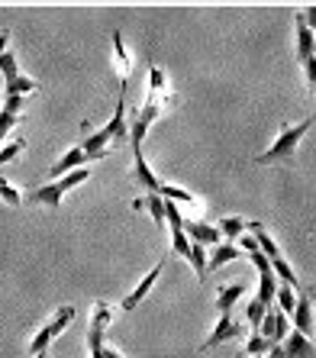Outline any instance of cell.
I'll return each mask as SVG.
<instances>
[{"label":"cell","mask_w":316,"mask_h":358,"mask_svg":"<svg viewBox=\"0 0 316 358\" xmlns=\"http://www.w3.org/2000/svg\"><path fill=\"white\" fill-rule=\"evenodd\" d=\"M165 71L158 65H152V78H149V94H145V103H142L139 113H133L129 120V142H133V149H142V139L149 133V126L161 117V110H165Z\"/></svg>","instance_id":"6da1fadb"},{"label":"cell","mask_w":316,"mask_h":358,"mask_svg":"<svg viewBox=\"0 0 316 358\" xmlns=\"http://www.w3.org/2000/svg\"><path fill=\"white\" fill-rule=\"evenodd\" d=\"M0 75H3V110H10V113H20V117H23L26 94H36V91H39V84L20 71L17 55H13L10 49L0 55Z\"/></svg>","instance_id":"7a4b0ae2"},{"label":"cell","mask_w":316,"mask_h":358,"mask_svg":"<svg viewBox=\"0 0 316 358\" xmlns=\"http://www.w3.org/2000/svg\"><path fill=\"white\" fill-rule=\"evenodd\" d=\"M123 139H129V120H126V87H120V100H117V110H113V120H110L103 129H97V133L84 136L81 149L87 152V155H94V159H103L110 142H123Z\"/></svg>","instance_id":"3957f363"},{"label":"cell","mask_w":316,"mask_h":358,"mask_svg":"<svg viewBox=\"0 0 316 358\" xmlns=\"http://www.w3.org/2000/svg\"><path fill=\"white\" fill-rule=\"evenodd\" d=\"M91 178V171L87 168H78V171H71V175L59 178V181H52V184H42V187H29V191L23 194V203H36V207H59L62 197H65L68 191H75L78 184H84Z\"/></svg>","instance_id":"277c9868"},{"label":"cell","mask_w":316,"mask_h":358,"mask_svg":"<svg viewBox=\"0 0 316 358\" xmlns=\"http://www.w3.org/2000/svg\"><path fill=\"white\" fill-rule=\"evenodd\" d=\"M310 126H313V117H307V120H300V123L287 126V129H284V133L275 139V145L258 155L255 165H287V162L294 159V149H297V142L307 136Z\"/></svg>","instance_id":"5b68a950"},{"label":"cell","mask_w":316,"mask_h":358,"mask_svg":"<svg viewBox=\"0 0 316 358\" xmlns=\"http://www.w3.org/2000/svg\"><path fill=\"white\" fill-rule=\"evenodd\" d=\"M245 229H249V233L255 236L258 249L265 252V259L271 262V268H275V275L281 278V281L287 284V287H294V291L300 294V278L294 275V268L287 265V259H284V255H281V249H278V245H275V239H271V236L265 233V226H261V223H245Z\"/></svg>","instance_id":"8992f818"},{"label":"cell","mask_w":316,"mask_h":358,"mask_svg":"<svg viewBox=\"0 0 316 358\" xmlns=\"http://www.w3.org/2000/svg\"><path fill=\"white\" fill-rule=\"evenodd\" d=\"M71 320H75V307H71V303H68V307H62L59 313H52L49 323L42 326L39 333H33V339H29V352H33V355H42V352H49V345L59 339L62 333H65V326L71 323Z\"/></svg>","instance_id":"52a82bcc"},{"label":"cell","mask_w":316,"mask_h":358,"mask_svg":"<svg viewBox=\"0 0 316 358\" xmlns=\"http://www.w3.org/2000/svg\"><path fill=\"white\" fill-rule=\"evenodd\" d=\"M110 323H113V310H110L107 300H97L94 303V317H91V326H87V349L91 352H100L107 342H103V336H107Z\"/></svg>","instance_id":"ba28073f"},{"label":"cell","mask_w":316,"mask_h":358,"mask_svg":"<svg viewBox=\"0 0 316 358\" xmlns=\"http://www.w3.org/2000/svg\"><path fill=\"white\" fill-rule=\"evenodd\" d=\"M268 358H316V345L307 339V336H300L297 329H291L287 342H284V345H275V349L268 352Z\"/></svg>","instance_id":"9c48e42d"},{"label":"cell","mask_w":316,"mask_h":358,"mask_svg":"<svg viewBox=\"0 0 316 358\" xmlns=\"http://www.w3.org/2000/svg\"><path fill=\"white\" fill-rule=\"evenodd\" d=\"M184 233H187V239L197 242V245H213L217 249L220 239H223V233H220V226L213 223H203V220H184Z\"/></svg>","instance_id":"30bf717a"},{"label":"cell","mask_w":316,"mask_h":358,"mask_svg":"<svg viewBox=\"0 0 316 358\" xmlns=\"http://www.w3.org/2000/svg\"><path fill=\"white\" fill-rule=\"evenodd\" d=\"M87 162H97V159H94V155H87L84 149H78V145H75V149H68L65 155H62V159L49 168V175L59 181V178L71 175V171H78V168H87Z\"/></svg>","instance_id":"8fae6325"},{"label":"cell","mask_w":316,"mask_h":358,"mask_svg":"<svg viewBox=\"0 0 316 358\" xmlns=\"http://www.w3.org/2000/svg\"><path fill=\"white\" fill-rule=\"evenodd\" d=\"M133 178H136V184L145 187L149 194H161V181H158L155 171L149 168V162H145L142 149H133Z\"/></svg>","instance_id":"7c38bea8"},{"label":"cell","mask_w":316,"mask_h":358,"mask_svg":"<svg viewBox=\"0 0 316 358\" xmlns=\"http://www.w3.org/2000/svg\"><path fill=\"white\" fill-rule=\"evenodd\" d=\"M229 339H239V323L233 320V313H223V317L217 320V326H213L210 339L200 345V352H210L213 345H220V342H229Z\"/></svg>","instance_id":"4fadbf2b"},{"label":"cell","mask_w":316,"mask_h":358,"mask_svg":"<svg viewBox=\"0 0 316 358\" xmlns=\"http://www.w3.org/2000/svg\"><path fill=\"white\" fill-rule=\"evenodd\" d=\"M161 268H165V265H161V262H158V265H155V268H152L149 275L142 278V281H139V284H136L133 291H129V294H126V297H123V300H120V310H136V303H142V297H145V294H149V291H152V284H155V281H158V278H161Z\"/></svg>","instance_id":"5bb4252c"},{"label":"cell","mask_w":316,"mask_h":358,"mask_svg":"<svg viewBox=\"0 0 316 358\" xmlns=\"http://www.w3.org/2000/svg\"><path fill=\"white\" fill-rule=\"evenodd\" d=\"M294 329H297L300 336H313V300H310V294H300L297 297V310H294Z\"/></svg>","instance_id":"9a60e30c"},{"label":"cell","mask_w":316,"mask_h":358,"mask_svg":"<svg viewBox=\"0 0 316 358\" xmlns=\"http://www.w3.org/2000/svg\"><path fill=\"white\" fill-rule=\"evenodd\" d=\"M161 197L165 200H171V203H181L187 213H200V200L194 197L191 191H184V187H175V184H161Z\"/></svg>","instance_id":"2e32d148"},{"label":"cell","mask_w":316,"mask_h":358,"mask_svg":"<svg viewBox=\"0 0 316 358\" xmlns=\"http://www.w3.org/2000/svg\"><path fill=\"white\" fill-rule=\"evenodd\" d=\"M236 259H239V245H236V242H220L217 249L210 252L207 275L210 271H217V268H223V265H229V262H236Z\"/></svg>","instance_id":"e0dca14e"},{"label":"cell","mask_w":316,"mask_h":358,"mask_svg":"<svg viewBox=\"0 0 316 358\" xmlns=\"http://www.w3.org/2000/svg\"><path fill=\"white\" fill-rule=\"evenodd\" d=\"M113 55H117V71H120V87H126V81H129V71H133V59H129V52H126L123 45V33H113Z\"/></svg>","instance_id":"ac0fdd59"},{"label":"cell","mask_w":316,"mask_h":358,"mask_svg":"<svg viewBox=\"0 0 316 358\" xmlns=\"http://www.w3.org/2000/svg\"><path fill=\"white\" fill-rule=\"evenodd\" d=\"M242 294H245V284H226L223 291L217 294V310H220V317H223V313H233V307H236V300L242 297Z\"/></svg>","instance_id":"d6986e66"},{"label":"cell","mask_w":316,"mask_h":358,"mask_svg":"<svg viewBox=\"0 0 316 358\" xmlns=\"http://www.w3.org/2000/svg\"><path fill=\"white\" fill-rule=\"evenodd\" d=\"M278 275L275 271H268V275L258 278V300L265 303V307H275V300H278Z\"/></svg>","instance_id":"ffe728a7"},{"label":"cell","mask_w":316,"mask_h":358,"mask_svg":"<svg viewBox=\"0 0 316 358\" xmlns=\"http://www.w3.org/2000/svg\"><path fill=\"white\" fill-rule=\"evenodd\" d=\"M187 262L194 265V271H197L200 281H207V265H210L207 245H197V242H194V245H191V255H187Z\"/></svg>","instance_id":"44dd1931"},{"label":"cell","mask_w":316,"mask_h":358,"mask_svg":"<svg viewBox=\"0 0 316 358\" xmlns=\"http://www.w3.org/2000/svg\"><path fill=\"white\" fill-rule=\"evenodd\" d=\"M145 210L152 213V220H155L158 229H161V226H168V217H165V197H161V194H145Z\"/></svg>","instance_id":"7402d4cb"},{"label":"cell","mask_w":316,"mask_h":358,"mask_svg":"<svg viewBox=\"0 0 316 358\" xmlns=\"http://www.w3.org/2000/svg\"><path fill=\"white\" fill-rule=\"evenodd\" d=\"M297 297L300 294L294 291V287H287V284H281V287H278V310H281V313H287V317H294V310H297Z\"/></svg>","instance_id":"603a6c76"},{"label":"cell","mask_w":316,"mask_h":358,"mask_svg":"<svg viewBox=\"0 0 316 358\" xmlns=\"http://www.w3.org/2000/svg\"><path fill=\"white\" fill-rule=\"evenodd\" d=\"M265 313H268L265 303H261L258 297H252V300H249V307H245V320H249L252 333H258V329H261V320H265Z\"/></svg>","instance_id":"cb8c5ba5"},{"label":"cell","mask_w":316,"mask_h":358,"mask_svg":"<svg viewBox=\"0 0 316 358\" xmlns=\"http://www.w3.org/2000/svg\"><path fill=\"white\" fill-rule=\"evenodd\" d=\"M220 233L226 236V242H236L242 236V229H245V220H239V217H223L220 220Z\"/></svg>","instance_id":"d4e9b609"},{"label":"cell","mask_w":316,"mask_h":358,"mask_svg":"<svg viewBox=\"0 0 316 358\" xmlns=\"http://www.w3.org/2000/svg\"><path fill=\"white\" fill-rule=\"evenodd\" d=\"M275 349V342H268L265 336H258V333H252V339L245 342V355H268V352Z\"/></svg>","instance_id":"484cf974"},{"label":"cell","mask_w":316,"mask_h":358,"mask_svg":"<svg viewBox=\"0 0 316 358\" xmlns=\"http://www.w3.org/2000/svg\"><path fill=\"white\" fill-rule=\"evenodd\" d=\"M0 200H7L10 207H20V203H23V194H20L7 178H0Z\"/></svg>","instance_id":"4316f807"},{"label":"cell","mask_w":316,"mask_h":358,"mask_svg":"<svg viewBox=\"0 0 316 358\" xmlns=\"http://www.w3.org/2000/svg\"><path fill=\"white\" fill-rule=\"evenodd\" d=\"M26 149V142L23 139H13V142H7V145H3V149H0V168L7 165V162H13L20 155V152Z\"/></svg>","instance_id":"83f0119b"},{"label":"cell","mask_w":316,"mask_h":358,"mask_svg":"<svg viewBox=\"0 0 316 358\" xmlns=\"http://www.w3.org/2000/svg\"><path fill=\"white\" fill-rule=\"evenodd\" d=\"M17 123H20V113H10V110L0 107V142L7 139V133H10V129H13Z\"/></svg>","instance_id":"f1b7e54d"},{"label":"cell","mask_w":316,"mask_h":358,"mask_svg":"<svg viewBox=\"0 0 316 358\" xmlns=\"http://www.w3.org/2000/svg\"><path fill=\"white\" fill-rule=\"evenodd\" d=\"M249 259H252V265L258 268V275H268V271H275V268H271V262L265 259V252H261V249L249 252Z\"/></svg>","instance_id":"f546056e"},{"label":"cell","mask_w":316,"mask_h":358,"mask_svg":"<svg viewBox=\"0 0 316 358\" xmlns=\"http://www.w3.org/2000/svg\"><path fill=\"white\" fill-rule=\"evenodd\" d=\"M239 245L245 252H255L258 249V242H255V236H239Z\"/></svg>","instance_id":"4dcf8cb0"},{"label":"cell","mask_w":316,"mask_h":358,"mask_svg":"<svg viewBox=\"0 0 316 358\" xmlns=\"http://www.w3.org/2000/svg\"><path fill=\"white\" fill-rule=\"evenodd\" d=\"M303 20H307L310 29H316V7H307V10H303Z\"/></svg>","instance_id":"1f68e13d"},{"label":"cell","mask_w":316,"mask_h":358,"mask_svg":"<svg viewBox=\"0 0 316 358\" xmlns=\"http://www.w3.org/2000/svg\"><path fill=\"white\" fill-rule=\"evenodd\" d=\"M7 45H10V29H0V55L7 52Z\"/></svg>","instance_id":"d6a6232c"},{"label":"cell","mask_w":316,"mask_h":358,"mask_svg":"<svg viewBox=\"0 0 316 358\" xmlns=\"http://www.w3.org/2000/svg\"><path fill=\"white\" fill-rule=\"evenodd\" d=\"M133 210L139 213V210H145V197H139V200H133Z\"/></svg>","instance_id":"836d02e7"},{"label":"cell","mask_w":316,"mask_h":358,"mask_svg":"<svg viewBox=\"0 0 316 358\" xmlns=\"http://www.w3.org/2000/svg\"><path fill=\"white\" fill-rule=\"evenodd\" d=\"M307 294H310V300H313V310H316V287H310Z\"/></svg>","instance_id":"e575fe53"},{"label":"cell","mask_w":316,"mask_h":358,"mask_svg":"<svg viewBox=\"0 0 316 358\" xmlns=\"http://www.w3.org/2000/svg\"><path fill=\"white\" fill-rule=\"evenodd\" d=\"M36 358H45V352H42V355H36Z\"/></svg>","instance_id":"d590c367"},{"label":"cell","mask_w":316,"mask_h":358,"mask_svg":"<svg viewBox=\"0 0 316 358\" xmlns=\"http://www.w3.org/2000/svg\"><path fill=\"white\" fill-rule=\"evenodd\" d=\"M255 358H265V355H255Z\"/></svg>","instance_id":"8d00e7d4"}]
</instances>
